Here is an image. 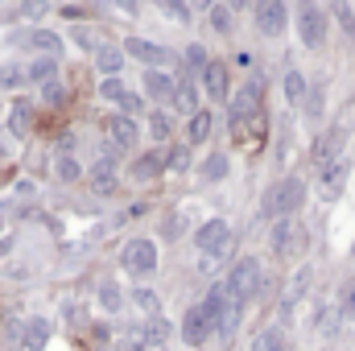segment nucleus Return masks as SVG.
I'll use <instances>...</instances> for the list:
<instances>
[{
    "label": "nucleus",
    "instance_id": "obj_7",
    "mask_svg": "<svg viewBox=\"0 0 355 351\" xmlns=\"http://www.w3.org/2000/svg\"><path fill=\"white\" fill-rule=\"evenodd\" d=\"M343 145H347V128L343 124H335V128H327L318 141H314V149H310V162L322 170L327 162H335V157H343Z\"/></svg>",
    "mask_w": 355,
    "mask_h": 351
},
{
    "label": "nucleus",
    "instance_id": "obj_29",
    "mask_svg": "<svg viewBox=\"0 0 355 351\" xmlns=\"http://www.w3.org/2000/svg\"><path fill=\"white\" fill-rule=\"evenodd\" d=\"M162 166H166V170H174V174H186V170H190V145H174V149H170V157H166Z\"/></svg>",
    "mask_w": 355,
    "mask_h": 351
},
{
    "label": "nucleus",
    "instance_id": "obj_24",
    "mask_svg": "<svg viewBox=\"0 0 355 351\" xmlns=\"http://www.w3.org/2000/svg\"><path fill=\"white\" fill-rule=\"evenodd\" d=\"M145 91H149L153 99H166V103H174V83H170L162 71H145Z\"/></svg>",
    "mask_w": 355,
    "mask_h": 351
},
{
    "label": "nucleus",
    "instance_id": "obj_34",
    "mask_svg": "<svg viewBox=\"0 0 355 351\" xmlns=\"http://www.w3.org/2000/svg\"><path fill=\"white\" fill-rule=\"evenodd\" d=\"M223 174H227V157H223V153H211V157L202 162V178H207V182H219Z\"/></svg>",
    "mask_w": 355,
    "mask_h": 351
},
{
    "label": "nucleus",
    "instance_id": "obj_19",
    "mask_svg": "<svg viewBox=\"0 0 355 351\" xmlns=\"http://www.w3.org/2000/svg\"><path fill=\"white\" fill-rule=\"evenodd\" d=\"M29 128H33V108L25 99H12V108H8V132L12 137H29Z\"/></svg>",
    "mask_w": 355,
    "mask_h": 351
},
{
    "label": "nucleus",
    "instance_id": "obj_37",
    "mask_svg": "<svg viewBox=\"0 0 355 351\" xmlns=\"http://www.w3.org/2000/svg\"><path fill=\"white\" fill-rule=\"evenodd\" d=\"M157 8L170 12V17H178V21H190V4H186V0H157Z\"/></svg>",
    "mask_w": 355,
    "mask_h": 351
},
{
    "label": "nucleus",
    "instance_id": "obj_20",
    "mask_svg": "<svg viewBox=\"0 0 355 351\" xmlns=\"http://www.w3.org/2000/svg\"><path fill=\"white\" fill-rule=\"evenodd\" d=\"M174 103L178 112H198V91H194V83H190V75H178L174 79Z\"/></svg>",
    "mask_w": 355,
    "mask_h": 351
},
{
    "label": "nucleus",
    "instance_id": "obj_31",
    "mask_svg": "<svg viewBox=\"0 0 355 351\" xmlns=\"http://www.w3.org/2000/svg\"><path fill=\"white\" fill-rule=\"evenodd\" d=\"M132 302H137V310H145L149 318L157 314V293H153L149 285H137V289H132Z\"/></svg>",
    "mask_w": 355,
    "mask_h": 351
},
{
    "label": "nucleus",
    "instance_id": "obj_42",
    "mask_svg": "<svg viewBox=\"0 0 355 351\" xmlns=\"http://www.w3.org/2000/svg\"><path fill=\"white\" fill-rule=\"evenodd\" d=\"M99 95H103V99H112V103H116V99H120V95H124V83H120V79H103V87H99Z\"/></svg>",
    "mask_w": 355,
    "mask_h": 351
},
{
    "label": "nucleus",
    "instance_id": "obj_46",
    "mask_svg": "<svg viewBox=\"0 0 355 351\" xmlns=\"http://www.w3.org/2000/svg\"><path fill=\"white\" fill-rule=\"evenodd\" d=\"M112 4H116L120 12H137V0H112Z\"/></svg>",
    "mask_w": 355,
    "mask_h": 351
},
{
    "label": "nucleus",
    "instance_id": "obj_8",
    "mask_svg": "<svg viewBox=\"0 0 355 351\" xmlns=\"http://www.w3.org/2000/svg\"><path fill=\"white\" fill-rule=\"evenodd\" d=\"M257 95H261V87H257V83H248V87H244L240 95H236V99H232L227 124H232V132H236V137H240V128H244V124H248V120L261 112V99H257Z\"/></svg>",
    "mask_w": 355,
    "mask_h": 351
},
{
    "label": "nucleus",
    "instance_id": "obj_49",
    "mask_svg": "<svg viewBox=\"0 0 355 351\" xmlns=\"http://www.w3.org/2000/svg\"><path fill=\"white\" fill-rule=\"evenodd\" d=\"M244 4H252V0H232V8H244Z\"/></svg>",
    "mask_w": 355,
    "mask_h": 351
},
{
    "label": "nucleus",
    "instance_id": "obj_26",
    "mask_svg": "<svg viewBox=\"0 0 355 351\" xmlns=\"http://www.w3.org/2000/svg\"><path fill=\"white\" fill-rule=\"evenodd\" d=\"M162 170H166V166H162V157H157V153H145V157H137V162H132V178H137V182H153Z\"/></svg>",
    "mask_w": 355,
    "mask_h": 351
},
{
    "label": "nucleus",
    "instance_id": "obj_6",
    "mask_svg": "<svg viewBox=\"0 0 355 351\" xmlns=\"http://www.w3.org/2000/svg\"><path fill=\"white\" fill-rule=\"evenodd\" d=\"M120 264H124L128 273H137V277L153 273V268H157V244H153V240H128V248H124Z\"/></svg>",
    "mask_w": 355,
    "mask_h": 351
},
{
    "label": "nucleus",
    "instance_id": "obj_12",
    "mask_svg": "<svg viewBox=\"0 0 355 351\" xmlns=\"http://www.w3.org/2000/svg\"><path fill=\"white\" fill-rule=\"evenodd\" d=\"M132 145H137V124L128 116H112L107 120V149H112V157L120 149H132Z\"/></svg>",
    "mask_w": 355,
    "mask_h": 351
},
{
    "label": "nucleus",
    "instance_id": "obj_38",
    "mask_svg": "<svg viewBox=\"0 0 355 351\" xmlns=\"http://www.w3.org/2000/svg\"><path fill=\"white\" fill-rule=\"evenodd\" d=\"M58 178H62V182H75V178H79V162H75L71 153L58 157Z\"/></svg>",
    "mask_w": 355,
    "mask_h": 351
},
{
    "label": "nucleus",
    "instance_id": "obj_33",
    "mask_svg": "<svg viewBox=\"0 0 355 351\" xmlns=\"http://www.w3.org/2000/svg\"><path fill=\"white\" fill-rule=\"evenodd\" d=\"M285 99H289V103H302V99H306V79H302L297 71L285 75Z\"/></svg>",
    "mask_w": 355,
    "mask_h": 351
},
{
    "label": "nucleus",
    "instance_id": "obj_5",
    "mask_svg": "<svg viewBox=\"0 0 355 351\" xmlns=\"http://www.w3.org/2000/svg\"><path fill=\"white\" fill-rule=\"evenodd\" d=\"M297 33H302V42H306L310 50L322 46V37H327V17H322V8H318L314 0H297Z\"/></svg>",
    "mask_w": 355,
    "mask_h": 351
},
{
    "label": "nucleus",
    "instance_id": "obj_21",
    "mask_svg": "<svg viewBox=\"0 0 355 351\" xmlns=\"http://www.w3.org/2000/svg\"><path fill=\"white\" fill-rule=\"evenodd\" d=\"M21 343H25V351H46V343H50V323H46V318H33V323L25 327Z\"/></svg>",
    "mask_w": 355,
    "mask_h": 351
},
{
    "label": "nucleus",
    "instance_id": "obj_4",
    "mask_svg": "<svg viewBox=\"0 0 355 351\" xmlns=\"http://www.w3.org/2000/svg\"><path fill=\"white\" fill-rule=\"evenodd\" d=\"M223 285L232 289V298H236V302L257 298V293H261V261H252V257L236 261V264H232V277H227Z\"/></svg>",
    "mask_w": 355,
    "mask_h": 351
},
{
    "label": "nucleus",
    "instance_id": "obj_23",
    "mask_svg": "<svg viewBox=\"0 0 355 351\" xmlns=\"http://www.w3.org/2000/svg\"><path fill=\"white\" fill-rule=\"evenodd\" d=\"M207 137H211V112H202V108H198V112L190 116V128H186V145H202Z\"/></svg>",
    "mask_w": 355,
    "mask_h": 351
},
{
    "label": "nucleus",
    "instance_id": "obj_45",
    "mask_svg": "<svg viewBox=\"0 0 355 351\" xmlns=\"http://www.w3.org/2000/svg\"><path fill=\"white\" fill-rule=\"evenodd\" d=\"M42 8H46V0H25V4H21V12H25V17H37Z\"/></svg>",
    "mask_w": 355,
    "mask_h": 351
},
{
    "label": "nucleus",
    "instance_id": "obj_27",
    "mask_svg": "<svg viewBox=\"0 0 355 351\" xmlns=\"http://www.w3.org/2000/svg\"><path fill=\"white\" fill-rule=\"evenodd\" d=\"M29 42H33L46 58H58V54H62V42H58V33H50V29H33Z\"/></svg>",
    "mask_w": 355,
    "mask_h": 351
},
{
    "label": "nucleus",
    "instance_id": "obj_41",
    "mask_svg": "<svg viewBox=\"0 0 355 351\" xmlns=\"http://www.w3.org/2000/svg\"><path fill=\"white\" fill-rule=\"evenodd\" d=\"M186 62H190L194 71H202V67H207L211 58H207V50H202V46H190V50H186Z\"/></svg>",
    "mask_w": 355,
    "mask_h": 351
},
{
    "label": "nucleus",
    "instance_id": "obj_32",
    "mask_svg": "<svg viewBox=\"0 0 355 351\" xmlns=\"http://www.w3.org/2000/svg\"><path fill=\"white\" fill-rule=\"evenodd\" d=\"M331 8H335V17H339L343 33H347V37H355V8H352V0H335Z\"/></svg>",
    "mask_w": 355,
    "mask_h": 351
},
{
    "label": "nucleus",
    "instance_id": "obj_36",
    "mask_svg": "<svg viewBox=\"0 0 355 351\" xmlns=\"http://www.w3.org/2000/svg\"><path fill=\"white\" fill-rule=\"evenodd\" d=\"M99 306H103V310H120V289H116V281H103V285H99Z\"/></svg>",
    "mask_w": 355,
    "mask_h": 351
},
{
    "label": "nucleus",
    "instance_id": "obj_3",
    "mask_svg": "<svg viewBox=\"0 0 355 351\" xmlns=\"http://www.w3.org/2000/svg\"><path fill=\"white\" fill-rule=\"evenodd\" d=\"M302 203H306V182L302 178H281V182L268 186L265 194V211L272 219H289Z\"/></svg>",
    "mask_w": 355,
    "mask_h": 351
},
{
    "label": "nucleus",
    "instance_id": "obj_17",
    "mask_svg": "<svg viewBox=\"0 0 355 351\" xmlns=\"http://www.w3.org/2000/svg\"><path fill=\"white\" fill-rule=\"evenodd\" d=\"M137 343H141V348H162V343H170V323H166L162 314H153V318L141 327Z\"/></svg>",
    "mask_w": 355,
    "mask_h": 351
},
{
    "label": "nucleus",
    "instance_id": "obj_48",
    "mask_svg": "<svg viewBox=\"0 0 355 351\" xmlns=\"http://www.w3.org/2000/svg\"><path fill=\"white\" fill-rule=\"evenodd\" d=\"M116 351H145V348H141L137 339H128V343H120V348H116Z\"/></svg>",
    "mask_w": 355,
    "mask_h": 351
},
{
    "label": "nucleus",
    "instance_id": "obj_13",
    "mask_svg": "<svg viewBox=\"0 0 355 351\" xmlns=\"http://www.w3.org/2000/svg\"><path fill=\"white\" fill-rule=\"evenodd\" d=\"M302 248V228H297V219L289 215V219H277V228H272V252H297Z\"/></svg>",
    "mask_w": 355,
    "mask_h": 351
},
{
    "label": "nucleus",
    "instance_id": "obj_35",
    "mask_svg": "<svg viewBox=\"0 0 355 351\" xmlns=\"http://www.w3.org/2000/svg\"><path fill=\"white\" fill-rule=\"evenodd\" d=\"M149 128H153V137H157V141H170V137H174V124H170V116H162V112H153V116H149Z\"/></svg>",
    "mask_w": 355,
    "mask_h": 351
},
{
    "label": "nucleus",
    "instance_id": "obj_9",
    "mask_svg": "<svg viewBox=\"0 0 355 351\" xmlns=\"http://www.w3.org/2000/svg\"><path fill=\"white\" fill-rule=\"evenodd\" d=\"M124 54H132L137 62H145V67H170V50L166 46H157V42H145V37H128L124 46H120Z\"/></svg>",
    "mask_w": 355,
    "mask_h": 351
},
{
    "label": "nucleus",
    "instance_id": "obj_43",
    "mask_svg": "<svg viewBox=\"0 0 355 351\" xmlns=\"http://www.w3.org/2000/svg\"><path fill=\"white\" fill-rule=\"evenodd\" d=\"M42 95H46V103H62V87H58V83H46Z\"/></svg>",
    "mask_w": 355,
    "mask_h": 351
},
{
    "label": "nucleus",
    "instance_id": "obj_39",
    "mask_svg": "<svg viewBox=\"0 0 355 351\" xmlns=\"http://www.w3.org/2000/svg\"><path fill=\"white\" fill-rule=\"evenodd\" d=\"M116 103H120V112H124V116H128V120H132V116H137V112H141V95H132V91H124V95H120V99H116Z\"/></svg>",
    "mask_w": 355,
    "mask_h": 351
},
{
    "label": "nucleus",
    "instance_id": "obj_22",
    "mask_svg": "<svg viewBox=\"0 0 355 351\" xmlns=\"http://www.w3.org/2000/svg\"><path fill=\"white\" fill-rule=\"evenodd\" d=\"M306 285H310V268H297V277L289 281V289H285V298H281V314H289V310H293V306L302 302Z\"/></svg>",
    "mask_w": 355,
    "mask_h": 351
},
{
    "label": "nucleus",
    "instance_id": "obj_15",
    "mask_svg": "<svg viewBox=\"0 0 355 351\" xmlns=\"http://www.w3.org/2000/svg\"><path fill=\"white\" fill-rule=\"evenodd\" d=\"M207 335H211V327H207L202 310H198V306H194V310H186V318H182V339H186L190 348H202V343H207Z\"/></svg>",
    "mask_w": 355,
    "mask_h": 351
},
{
    "label": "nucleus",
    "instance_id": "obj_2",
    "mask_svg": "<svg viewBox=\"0 0 355 351\" xmlns=\"http://www.w3.org/2000/svg\"><path fill=\"white\" fill-rule=\"evenodd\" d=\"M194 244L202 248V273H215L219 261H227V252H232V228L223 223V219H207L198 232H194Z\"/></svg>",
    "mask_w": 355,
    "mask_h": 351
},
{
    "label": "nucleus",
    "instance_id": "obj_28",
    "mask_svg": "<svg viewBox=\"0 0 355 351\" xmlns=\"http://www.w3.org/2000/svg\"><path fill=\"white\" fill-rule=\"evenodd\" d=\"M252 351H285V331H281V327H265V331L257 335Z\"/></svg>",
    "mask_w": 355,
    "mask_h": 351
},
{
    "label": "nucleus",
    "instance_id": "obj_18",
    "mask_svg": "<svg viewBox=\"0 0 355 351\" xmlns=\"http://www.w3.org/2000/svg\"><path fill=\"white\" fill-rule=\"evenodd\" d=\"M95 67H99L107 79H120V71H124V50H120V46H99V50H95Z\"/></svg>",
    "mask_w": 355,
    "mask_h": 351
},
{
    "label": "nucleus",
    "instance_id": "obj_30",
    "mask_svg": "<svg viewBox=\"0 0 355 351\" xmlns=\"http://www.w3.org/2000/svg\"><path fill=\"white\" fill-rule=\"evenodd\" d=\"M207 17H211V29H215V33H232V8L211 4V8H207Z\"/></svg>",
    "mask_w": 355,
    "mask_h": 351
},
{
    "label": "nucleus",
    "instance_id": "obj_1",
    "mask_svg": "<svg viewBox=\"0 0 355 351\" xmlns=\"http://www.w3.org/2000/svg\"><path fill=\"white\" fill-rule=\"evenodd\" d=\"M198 310H202V318H207V327H211V331H219L223 339H232V335H236V327H240V310H244V302H236V298H232V289H227L223 281H215V285H211V293H207V302H202Z\"/></svg>",
    "mask_w": 355,
    "mask_h": 351
},
{
    "label": "nucleus",
    "instance_id": "obj_16",
    "mask_svg": "<svg viewBox=\"0 0 355 351\" xmlns=\"http://www.w3.org/2000/svg\"><path fill=\"white\" fill-rule=\"evenodd\" d=\"M202 87L211 99H227V67L223 62H207L202 67Z\"/></svg>",
    "mask_w": 355,
    "mask_h": 351
},
{
    "label": "nucleus",
    "instance_id": "obj_50",
    "mask_svg": "<svg viewBox=\"0 0 355 351\" xmlns=\"http://www.w3.org/2000/svg\"><path fill=\"white\" fill-rule=\"evenodd\" d=\"M194 4H202V8H211V0H194Z\"/></svg>",
    "mask_w": 355,
    "mask_h": 351
},
{
    "label": "nucleus",
    "instance_id": "obj_25",
    "mask_svg": "<svg viewBox=\"0 0 355 351\" xmlns=\"http://www.w3.org/2000/svg\"><path fill=\"white\" fill-rule=\"evenodd\" d=\"M25 79H37L42 87H46V83H54V79H58V58H37V62H29Z\"/></svg>",
    "mask_w": 355,
    "mask_h": 351
},
{
    "label": "nucleus",
    "instance_id": "obj_40",
    "mask_svg": "<svg viewBox=\"0 0 355 351\" xmlns=\"http://www.w3.org/2000/svg\"><path fill=\"white\" fill-rule=\"evenodd\" d=\"M339 314L355 323V285H347V289H343V298H339Z\"/></svg>",
    "mask_w": 355,
    "mask_h": 351
},
{
    "label": "nucleus",
    "instance_id": "obj_14",
    "mask_svg": "<svg viewBox=\"0 0 355 351\" xmlns=\"http://www.w3.org/2000/svg\"><path fill=\"white\" fill-rule=\"evenodd\" d=\"M91 190H95L99 198L116 194V162H112V157H99V162L91 166Z\"/></svg>",
    "mask_w": 355,
    "mask_h": 351
},
{
    "label": "nucleus",
    "instance_id": "obj_10",
    "mask_svg": "<svg viewBox=\"0 0 355 351\" xmlns=\"http://www.w3.org/2000/svg\"><path fill=\"white\" fill-rule=\"evenodd\" d=\"M347 174H352L347 157L327 162V166L318 170V186H322V194H327V198H339V194H343V186H347Z\"/></svg>",
    "mask_w": 355,
    "mask_h": 351
},
{
    "label": "nucleus",
    "instance_id": "obj_47",
    "mask_svg": "<svg viewBox=\"0 0 355 351\" xmlns=\"http://www.w3.org/2000/svg\"><path fill=\"white\" fill-rule=\"evenodd\" d=\"M178 232H182V215H178V219H170V223H166V236H178Z\"/></svg>",
    "mask_w": 355,
    "mask_h": 351
},
{
    "label": "nucleus",
    "instance_id": "obj_44",
    "mask_svg": "<svg viewBox=\"0 0 355 351\" xmlns=\"http://www.w3.org/2000/svg\"><path fill=\"white\" fill-rule=\"evenodd\" d=\"M21 79H25V71H4V75H0V83H4V87H17Z\"/></svg>",
    "mask_w": 355,
    "mask_h": 351
},
{
    "label": "nucleus",
    "instance_id": "obj_11",
    "mask_svg": "<svg viewBox=\"0 0 355 351\" xmlns=\"http://www.w3.org/2000/svg\"><path fill=\"white\" fill-rule=\"evenodd\" d=\"M257 25L265 37H277L285 29V0H257Z\"/></svg>",
    "mask_w": 355,
    "mask_h": 351
}]
</instances>
